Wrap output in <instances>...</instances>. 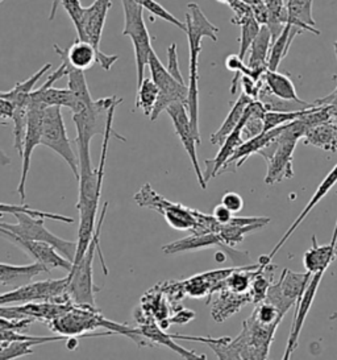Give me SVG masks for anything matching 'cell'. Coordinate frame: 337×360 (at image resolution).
<instances>
[{"mask_svg": "<svg viewBox=\"0 0 337 360\" xmlns=\"http://www.w3.org/2000/svg\"><path fill=\"white\" fill-rule=\"evenodd\" d=\"M44 272H48L40 263L31 265H11L0 263V284L12 289L32 283V280Z\"/></svg>", "mask_w": 337, "mask_h": 360, "instance_id": "27", "label": "cell"}, {"mask_svg": "<svg viewBox=\"0 0 337 360\" xmlns=\"http://www.w3.org/2000/svg\"><path fill=\"white\" fill-rule=\"evenodd\" d=\"M333 45H335V53H336L337 58V41ZM315 103L316 105H328L329 110H331V119L337 124V75L335 90L329 96H324L322 99H317Z\"/></svg>", "mask_w": 337, "mask_h": 360, "instance_id": "47", "label": "cell"}, {"mask_svg": "<svg viewBox=\"0 0 337 360\" xmlns=\"http://www.w3.org/2000/svg\"><path fill=\"white\" fill-rule=\"evenodd\" d=\"M310 108H312V107H310ZM310 108L298 110V111H266L263 115V131H269L273 128L284 126L295 119L305 115V112L310 111Z\"/></svg>", "mask_w": 337, "mask_h": 360, "instance_id": "39", "label": "cell"}, {"mask_svg": "<svg viewBox=\"0 0 337 360\" xmlns=\"http://www.w3.org/2000/svg\"><path fill=\"white\" fill-rule=\"evenodd\" d=\"M310 277V272L299 274L290 269H284L278 281L274 284L272 283V285L269 286L263 301L273 305L284 317L286 313L298 304Z\"/></svg>", "mask_w": 337, "mask_h": 360, "instance_id": "13", "label": "cell"}, {"mask_svg": "<svg viewBox=\"0 0 337 360\" xmlns=\"http://www.w3.org/2000/svg\"><path fill=\"white\" fill-rule=\"evenodd\" d=\"M0 236L7 239L11 243L15 244L16 247H19L21 251H24L25 254L29 255L48 272L52 269H65V271L70 272L73 268V263L69 262L67 259H65L62 255L60 254L51 244L20 238L3 227H0Z\"/></svg>", "mask_w": 337, "mask_h": 360, "instance_id": "15", "label": "cell"}, {"mask_svg": "<svg viewBox=\"0 0 337 360\" xmlns=\"http://www.w3.org/2000/svg\"><path fill=\"white\" fill-rule=\"evenodd\" d=\"M112 0H95L90 7H84L82 31L78 34V40L87 41L100 51V40L105 30V19Z\"/></svg>", "mask_w": 337, "mask_h": 360, "instance_id": "20", "label": "cell"}, {"mask_svg": "<svg viewBox=\"0 0 337 360\" xmlns=\"http://www.w3.org/2000/svg\"><path fill=\"white\" fill-rule=\"evenodd\" d=\"M266 10L269 12L267 22L265 24L272 33V43L281 34L284 25L287 24V12L284 0H263Z\"/></svg>", "mask_w": 337, "mask_h": 360, "instance_id": "36", "label": "cell"}, {"mask_svg": "<svg viewBox=\"0 0 337 360\" xmlns=\"http://www.w3.org/2000/svg\"><path fill=\"white\" fill-rule=\"evenodd\" d=\"M41 146L54 150L61 159L70 167L74 177L79 179V164L78 156L75 155L72 141L67 136L65 127L61 107L48 106L44 111L42 119Z\"/></svg>", "mask_w": 337, "mask_h": 360, "instance_id": "8", "label": "cell"}, {"mask_svg": "<svg viewBox=\"0 0 337 360\" xmlns=\"http://www.w3.org/2000/svg\"><path fill=\"white\" fill-rule=\"evenodd\" d=\"M336 184L337 164L335 165V168L326 174V177L323 180V182L319 185V188L316 189L315 194L312 195V198L305 205L303 212L299 214V217H298V218L295 219L294 223L290 226V229H289L284 236L281 238V240L275 244V247H274L273 251L270 252V255H266V256H261V257H260V260H258V269H263L266 265H269L272 263L274 256L278 254V251H279V250L284 247V244H286V242L290 239V236L295 233V230L299 227V224L305 221V218H307V215L314 210V207H315L316 205L326 197V194L329 193V191H331Z\"/></svg>", "mask_w": 337, "mask_h": 360, "instance_id": "19", "label": "cell"}, {"mask_svg": "<svg viewBox=\"0 0 337 360\" xmlns=\"http://www.w3.org/2000/svg\"><path fill=\"white\" fill-rule=\"evenodd\" d=\"M66 77H67V89L75 96V106H74V110L72 111L74 114V112H78V111L84 110V107L91 105L94 102V99L91 96L90 90H88L84 72L74 69L66 63Z\"/></svg>", "mask_w": 337, "mask_h": 360, "instance_id": "31", "label": "cell"}, {"mask_svg": "<svg viewBox=\"0 0 337 360\" xmlns=\"http://www.w3.org/2000/svg\"><path fill=\"white\" fill-rule=\"evenodd\" d=\"M1 1H3V0H0V3H1Z\"/></svg>", "mask_w": 337, "mask_h": 360, "instance_id": "52", "label": "cell"}, {"mask_svg": "<svg viewBox=\"0 0 337 360\" xmlns=\"http://www.w3.org/2000/svg\"><path fill=\"white\" fill-rule=\"evenodd\" d=\"M336 252H337V245H336Z\"/></svg>", "mask_w": 337, "mask_h": 360, "instance_id": "53", "label": "cell"}, {"mask_svg": "<svg viewBox=\"0 0 337 360\" xmlns=\"http://www.w3.org/2000/svg\"><path fill=\"white\" fill-rule=\"evenodd\" d=\"M133 1L137 3L138 6H141L144 10L150 12L153 16L173 24L174 27H177L180 31L186 33V30H187L186 22H180L173 13H170L166 8H164L156 0H133Z\"/></svg>", "mask_w": 337, "mask_h": 360, "instance_id": "41", "label": "cell"}, {"mask_svg": "<svg viewBox=\"0 0 337 360\" xmlns=\"http://www.w3.org/2000/svg\"><path fill=\"white\" fill-rule=\"evenodd\" d=\"M13 110H15V107L10 101L0 98V117L1 119H11L13 115Z\"/></svg>", "mask_w": 337, "mask_h": 360, "instance_id": "49", "label": "cell"}, {"mask_svg": "<svg viewBox=\"0 0 337 360\" xmlns=\"http://www.w3.org/2000/svg\"><path fill=\"white\" fill-rule=\"evenodd\" d=\"M281 323H263L252 313L242 322L239 337L219 338L209 345L219 359H261L269 358L274 334Z\"/></svg>", "mask_w": 337, "mask_h": 360, "instance_id": "2", "label": "cell"}, {"mask_svg": "<svg viewBox=\"0 0 337 360\" xmlns=\"http://www.w3.org/2000/svg\"><path fill=\"white\" fill-rule=\"evenodd\" d=\"M299 140L289 124H284L281 134L258 152L267 165L265 184L275 185L294 177V152Z\"/></svg>", "mask_w": 337, "mask_h": 360, "instance_id": "6", "label": "cell"}, {"mask_svg": "<svg viewBox=\"0 0 337 360\" xmlns=\"http://www.w3.org/2000/svg\"><path fill=\"white\" fill-rule=\"evenodd\" d=\"M48 106H45L41 102L31 99L28 101V117H27V127L22 140V148H21V176L18 193L20 195L21 201L25 200V186H27V179L31 169L32 155L34 148L41 144L42 136V119H44V111Z\"/></svg>", "mask_w": 337, "mask_h": 360, "instance_id": "14", "label": "cell"}, {"mask_svg": "<svg viewBox=\"0 0 337 360\" xmlns=\"http://www.w3.org/2000/svg\"><path fill=\"white\" fill-rule=\"evenodd\" d=\"M133 198L138 206L161 214L168 226L178 231H190L192 233H218L220 227V223L216 222L212 215L190 209L180 203L168 201L159 195L149 184H145L137 191Z\"/></svg>", "mask_w": 337, "mask_h": 360, "instance_id": "3", "label": "cell"}, {"mask_svg": "<svg viewBox=\"0 0 337 360\" xmlns=\"http://www.w3.org/2000/svg\"><path fill=\"white\" fill-rule=\"evenodd\" d=\"M124 10V30L123 34L128 36L135 51L136 58L137 86L145 78V68L147 66L149 54L152 53V39L144 20V8L133 0H121Z\"/></svg>", "mask_w": 337, "mask_h": 360, "instance_id": "7", "label": "cell"}, {"mask_svg": "<svg viewBox=\"0 0 337 360\" xmlns=\"http://www.w3.org/2000/svg\"><path fill=\"white\" fill-rule=\"evenodd\" d=\"M63 10L67 12L69 18L72 19L77 33L79 34L82 31V20H84V7L81 4V0H61Z\"/></svg>", "mask_w": 337, "mask_h": 360, "instance_id": "43", "label": "cell"}, {"mask_svg": "<svg viewBox=\"0 0 337 360\" xmlns=\"http://www.w3.org/2000/svg\"><path fill=\"white\" fill-rule=\"evenodd\" d=\"M212 217L215 218L216 222L220 223V224H225V223H228L231 221L233 214H232L225 206H223L220 203V205H218V206L213 209Z\"/></svg>", "mask_w": 337, "mask_h": 360, "instance_id": "48", "label": "cell"}, {"mask_svg": "<svg viewBox=\"0 0 337 360\" xmlns=\"http://www.w3.org/2000/svg\"><path fill=\"white\" fill-rule=\"evenodd\" d=\"M107 209H108V202H105L98 224L95 226L94 235H93L91 242L88 244L84 256L79 259V262L73 264L72 271L67 275V296L77 305L96 307L95 293L99 292L100 289L96 288L94 283L93 264H94L95 251L99 252L105 275H108V269L105 266L103 254L99 248V238H100V233H102V227H103V223H105Z\"/></svg>", "mask_w": 337, "mask_h": 360, "instance_id": "4", "label": "cell"}, {"mask_svg": "<svg viewBox=\"0 0 337 360\" xmlns=\"http://www.w3.org/2000/svg\"><path fill=\"white\" fill-rule=\"evenodd\" d=\"M70 302L67 296V276L60 280H45L29 283L0 295V307L29 304V302Z\"/></svg>", "mask_w": 337, "mask_h": 360, "instance_id": "10", "label": "cell"}, {"mask_svg": "<svg viewBox=\"0 0 337 360\" xmlns=\"http://www.w3.org/2000/svg\"><path fill=\"white\" fill-rule=\"evenodd\" d=\"M15 212H27L33 217H39L44 219H54V221H61V222L73 223L74 221L69 217L60 215V214H52V212H39V210H32L29 206L27 205H10V203H0V214H15Z\"/></svg>", "mask_w": 337, "mask_h": 360, "instance_id": "42", "label": "cell"}, {"mask_svg": "<svg viewBox=\"0 0 337 360\" xmlns=\"http://www.w3.org/2000/svg\"><path fill=\"white\" fill-rule=\"evenodd\" d=\"M263 82L273 96H278L284 101L302 102V99L296 94L294 84L287 75L278 73L277 70H266L263 75Z\"/></svg>", "mask_w": 337, "mask_h": 360, "instance_id": "35", "label": "cell"}, {"mask_svg": "<svg viewBox=\"0 0 337 360\" xmlns=\"http://www.w3.org/2000/svg\"><path fill=\"white\" fill-rule=\"evenodd\" d=\"M18 223L16 224H10V223H0V227L8 230L12 233L25 238V239H32L37 242H44V243L51 244L54 247L60 254L62 255L65 259L69 262H74L75 252H77V242H70L65 240L54 233H51L44 223V218L33 217L27 212H15L12 214Z\"/></svg>", "mask_w": 337, "mask_h": 360, "instance_id": "9", "label": "cell"}, {"mask_svg": "<svg viewBox=\"0 0 337 360\" xmlns=\"http://www.w3.org/2000/svg\"><path fill=\"white\" fill-rule=\"evenodd\" d=\"M242 27V36H240V53L237 54L242 60L246 57V53L251 48L254 39L261 30V24L254 19V16L246 18L244 22L240 24Z\"/></svg>", "mask_w": 337, "mask_h": 360, "instance_id": "40", "label": "cell"}, {"mask_svg": "<svg viewBox=\"0 0 337 360\" xmlns=\"http://www.w3.org/2000/svg\"><path fill=\"white\" fill-rule=\"evenodd\" d=\"M168 73L173 78H176L180 84H185L183 75L180 73L178 63V53H177V44H170L168 48V66H166Z\"/></svg>", "mask_w": 337, "mask_h": 360, "instance_id": "44", "label": "cell"}, {"mask_svg": "<svg viewBox=\"0 0 337 360\" xmlns=\"http://www.w3.org/2000/svg\"><path fill=\"white\" fill-rule=\"evenodd\" d=\"M158 87L152 78H144L137 86L136 107L141 108L145 117H150L158 99Z\"/></svg>", "mask_w": 337, "mask_h": 360, "instance_id": "37", "label": "cell"}, {"mask_svg": "<svg viewBox=\"0 0 337 360\" xmlns=\"http://www.w3.org/2000/svg\"><path fill=\"white\" fill-rule=\"evenodd\" d=\"M54 51L65 60L69 66L74 69L86 72L93 68L95 63L100 65L105 70H111L119 56L116 54H105L102 51H96L94 46L87 41L77 40L69 49H61L57 44L54 45Z\"/></svg>", "mask_w": 337, "mask_h": 360, "instance_id": "17", "label": "cell"}, {"mask_svg": "<svg viewBox=\"0 0 337 360\" xmlns=\"http://www.w3.org/2000/svg\"><path fill=\"white\" fill-rule=\"evenodd\" d=\"M114 117L115 112L111 114L108 119V124L105 128V139L99 167L95 168L93 161H82L79 162V198H78V212H79V227H78V240H77V252L74 257L73 264L79 262L84 256L88 244L93 239L95 231V222H96V212L99 206V200L102 197V188L105 180V159L108 152V144L111 136L126 141L121 135L116 134L114 131Z\"/></svg>", "mask_w": 337, "mask_h": 360, "instance_id": "1", "label": "cell"}, {"mask_svg": "<svg viewBox=\"0 0 337 360\" xmlns=\"http://www.w3.org/2000/svg\"><path fill=\"white\" fill-rule=\"evenodd\" d=\"M213 247H218L221 252H224L225 256H228L234 266L251 265V256L248 251H239L234 247L227 245L223 242V239L218 233H192L187 238H183L177 242L164 245L162 251H164V254L176 255L199 251L204 248H213Z\"/></svg>", "mask_w": 337, "mask_h": 360, "instance_id": "12", "label": "cell"}, {"mask_svg": "<svg viewBox=\"0 0 337 360\" xmlns=\"http://www.w3.org/2000/svg\"><path fill=\"white\" fill-rule=\"evenodd\" d=\"M33 322V318L0 317V331H19L28 328Z\"/></svg>", "mask_w": 337, "mask_h": 360, "instance_id": "45", "label": "cell"}, {"mask_svg": "<svg viewBox=\"0 0 337 360\" xmlns=\"http://www.w3.org/2000/svg\"><path fill=\"white\" fill-rule=\"evenodd\" d=\"M336 245L337 219L331 243L319 245L316 235H312V247L310 250H307L303 255V265H305V271L310 272L311 275L319 272V271H326L328 266L332 264L333 260L336 259Z\"/></svg>", "mask_w": 337, "mask_h": 360, "instance_id": "24", "label": "cell"}, {"mask_svg": "<svg viewBox=\"0 0 337 360\" xmlns=\"http://www.w3.org/2000/svg\"><path fill=\"white\" fill-rule=\"evenodd\" d=\"M189 12L186 13V34L189 40V46L195 49H201V40L209 37L213 43L218 41L219 28L215 27L206 18L198 4L190 3L187 6Z\"/></svg>", "mask_w": 337, "mask_h": 360, "instance_id": "22", "label": "cell"}, {"mask_svg": "<svg viewBox=\"0 0 337 360\" xmlns=\"http://www.w3.org/2000/svg\"><path fill=\"white\" fill-rule=\"evenodd\" d=\"M272 46V33L266 25H261V30L249 48L248 66L253 72L263 75L267 70V58Z\"/></svg>", "mask_w": 337, "mask_h": 360, "instance_id": "30", "label": "cell"}, {"mask_svg": "<svg viewBox=\"0 0 337 360\" xmlns=\"http://www.w3.org/2000/svg\"><path fill=\"white\" fill-rule=\"evenodd\" d=\"M147 66H149V70L152 75L150 78L157 85L158 91H159L156 106L149 117L152 122H154V120H157L159 114L162 111H165L171 103L182 102V103L187 105L189 87L186 84H180L176 78L171 77L166 66H164V64L161 63V60L158 58L154 51H152V53L149 54Z\"/></svg>", "mask_w": 337, "mask_h": 360, "instance_id": "11", "label": "cell"}, {"mask_svg": "<svg viewBox=\"0 0 337 360\" xmlns=\"http://www.w3.org/2000/svg\"><path fill=\"white\" fill-rule=\"evenodd\" d=\"M123 102L121 98L116 96L102 98L94 101L91 105L84 107V110L74 112L73 122L77 127V147L78 158L91 156L90 143L95 135H105L108 119L116 107Z\"/></svg>", "mask_w": 337, "mask_h": 360, "instance_id": "5", "label": "cell"}, {"mask_svg": "<svg viewBox=\"0 0 337 360\" xmlns=\"http://www.w3.org/2000/svg\"><path fill=\"white\" fill-rule=\"evenodd\" d=\"M221 205L225 206L232 214H239L244 209V200L240 194L234 191H228L223 195Z\"/></svg>", "mask_w": 337, "mask_h": 360, "instance_id": "46", "label": "cell"}, {"mask_svg": "<svg viewBox=\"0 0 337 360\" xmlns=\"http://www.w3.org/2000/svg\"><path fill=\"white\" fill-rule=\"evenodd\" d=\"M245 119H246V108H245V112H244V115H242V119H240L239 124H237L236 128L232 131L231 134L227 136V139L223 141V144L220 146V150H219V153L216 155V158L204 161L206 169L203 172V179H204L206 184H209V181H210L211 179H213L215 176H218V173H219V170L221 169V167L227 162V160L231 158L232 153L242 144V126H244V123H245Z\"/></svg>", "mask_w": 337, "mask_h": 360, "instance_id": "25", "label": "cell"}, {"mask_svg": "<svg viewBox=\"0 0 337 360\" xmlns=\"http://www.w3.org/2000/svg\"><path fill=\"white\" fill-rule=\"evenodd\" d=\"M269 223L270 218L266 217H232L230 222L220 224L218 233L224 243L230 247H234L236 244L242 243L246 235L263 229Z\"/></svg>", "mask_w": 337, "mask_h": 360, "instance_id": "23", "label": "cell"}, {"mask_svg": "<svg viewBox=\"0 0 337 360\" xmlns=\"http://www.w3.org/2000/svg\"><path fill=\"white\" fill-rule=\"evenodd\" d=\"M287 12V24L300 28L303 32H311L319 36L320 31L316 28L312 16L314 0H284Z\"/></svg>", "mask_w": 337, "mask_h": 360, "instance_id": "28", "label": "cell"}, {"mask_svg": "<svg viewBox=\"0 0 337 360\" xmlns=\"http://www.w3.org/2000/svg\"><path fill=\"white\" fill-rule=\"evenodd\" d=\"M305 146H312L326 152H337V124L331 119L310 128L303 136Z\"/></svg>", "mask_w": 337, "mask_h": 360, "instance_id": "29", "label": "cell"}, {"mask_svg": "<svg viewBox=\"0 0 337 360\" xmlns=\"http://www.w3.org/2000/svg\"><path fill=\"white\" fill-rule=\"evenodd\" d=\"M282 128L284 126L273 128L269 131H263V134L242 141V144L232 153L231 158L227 160V162L221 167L218 174H223L227 172H236L239 168H242L246 160L253 155L258 153L266 144H269L274 138H277L281 134Z\"/></svg>", "mask_w": 337, "mask_h": 360, "instance_id": "21", "label": "cell"}, {"mask_svg": "<svg viewBox=\"0 0 337 360\" xmlns=\"http://www.w3.org/2000/svg\"><path fill=\"white\" fill-rule=\"evenodd\" d=\"M207 302L211 304L212 319L220 323L239 313L246 304H252V300L249 292L237 293L225 286L216 285Z\"/></svg>", "mask_w": 337, "mask_h": 360, "instance_id": "18", "label": "cell"}, {"mask_svg": "<svg viewBox=\"0 0 337 360\" xmlns=\"http://www.w3.org/2000/svg\"><path fill=\"white\" fill-rule=\"evenodd\" d=\"M303 31L291 24H286L281 34L274 40L270 46L269 58H267V69L269 70H277L279 64L282 63L284 57L289 53V49L295 37Z\"/></svg>", "mask_w": 337, "mask_h": 360, "instance_id": "32", "label": "cell"}, {"mask_svg": "<svg viewBox=\"0 0 337 360\" xmlns=\"http://www.w3.org/2000/svg\"><path fill=\"white\" fill-rule=\"evenodd\" d=\"M41 340L34 339H20V340H12L6 345H0V359H13L29 355L33 352L32 347L36 345H42Z\"/></svg>", "mask_w": 337, "mask_h": 360, "instance_id": "38", "label": "cell"}, {"mask_svg": "<svg viewBox=\"0 0 337 360\" xmlns=\"http://www.w3.org/2000/svg\"><path fill=\"white\" fill-rule=\"evenodd\" d=\"M52 68V65L46 64L42 66L36 75H32L31 78L25 79L24 82H19L13 86V89L10 91H0V98H4L7 101H10L13 107L28 106V101L32 91L34 90V86L40 81L42 75H46V72H49Z\"/></svg>", "mask_w": 337, "mask_h": 360, "instance_id": "34", "label": "cell"}, {"mask_svg": "<svg viewBox=\"0 0 337 360\" xmlns=\"http://www.w3.org/2000/svg\"><path fill=\"white\" fill-rule=\"evenodd\" d=\"M60 4H61V0H52V10H51V15H49V20H53L55 18V12L58 10Z\"/></svg>", "mask_w": 337, "mask_h": 360, "instance_id": "50", "label": "cell"}, {"mask_svg": "<svg viewBox=\"0 0 337 360\" xmlns=\"http://www.w3.org/2000/svg\"><path fill=\"white\" fill-rule=\"evenodd\" d=\"M140 333L143 337H145L147 340H152V345H164L170 349L176 351L179 356L185 358V359H206L204 355H198L192 351H187V349L180 347L174 342L173 334H166L164 331V328L158 326L157 323L153 319H147V317L141 321L140 323Z\"/></svg>", "mask_w": 337, "mask_h": 360, "instance_id": "26", "label": "cell"}, {"mask_svg": "<svg viewBox=\"0 0 337 360\" xmlns=\"http://www.w3.org/2000/svg\"><path fill=\"white\" fill-rule=\"evenodd\" d=\"M77 346H78V339H77V337H70V338H67V340H66V347L69 349H77Z\"/></svg>", "mask_w": 337, "mask_h": 360, "instance_id": "51", "label": "cell"}, {"mask_svg": "<svg viewBox=\"0 0 337 360\" xmlns=\"http://www.w3.org/2000/svg\"><path fill=\"white\" fill-rule=\"evenodd\" d=\"M252 101L253 99H251L248 96H245L244 93H242V94L239 96L237 101L234 102V105L232 107L230 114L225 117L224 123L221 124V127L219 128L216 132H213V134L211 135V143H212L213 146H219V147H220L221 144H223V141L227 139V136H228L232 131L236 128V126L239 124L240 119H242L244 112H245V108L248 107V105H249Z\"/></svg>", "mask_w": 337, "mask_h": 360, "instance_id": "33", "label": "cell"}, {"mask_svg": "<svg viewBox=\"0 0 337 360\" xmlns=\"http://www.w3.org/2000/svg\"><path fill=\"white\" fill-rule=\"evenodd\" d=\"M165 111L168 112V117L173 122V126H174V129H176V132L179 136V140L182 143L183 148L189 155L192 168L195 170L197 179L199 182L200 188L206 191L207 184L204 182V179H203V170L200 169L199 160H198V153H197L198 141H197V138H195V135L192 132V128H191L187 105H185L182 102H174V103L168 106Z\"/></svg>", "mask_w": 337, "mask_h": 360, "instance_id": "16", "label": "cell"}]
</instances>
